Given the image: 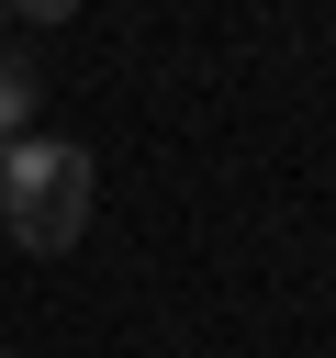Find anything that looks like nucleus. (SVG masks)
Here are the masks:
<instances>
[{
	"label": "nucleus",
	"instance_id": "f257e3e1",
	"mask_svg": "<svg viewBox=\"0 0 336 358\" xmlns=\"http://www.w3.org/2000/svg\"><path fill=\"white\" fill-rule=\"evenodd\" d=\"M0 224H11V246L67 257L78 224H90V157L56 145V134H22V145L0 157Z\"/></svg>",
	"mask_w": 336,
	"mask_h": 358
},
{
	"label": "nucleus",
	"instance_id": "f03ea898",
	"mask_svg": "<svg viewBox=\"0 0 336 358\" xmlns=\"http://www.w3.org/2000/svg\"><path fill=\"white\" fill-rule=\"evenodd\" d=\"M34 101H45V78H34V56H11L0 45V134L22 145V123H34Z\"/></svg>",
	"mask_w": 336,
	"mask_h": 358
}]
</instances>
